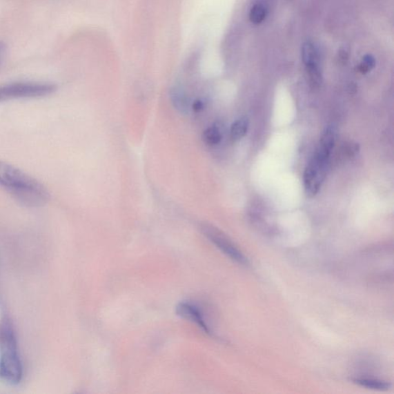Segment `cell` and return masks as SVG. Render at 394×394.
I'll use <instances>...</instances> for the list:
<instances>
[{"label": "cell", "instance_id": "cell-1", "mask_svg": "<svg viewBox=\"0 0 394 394\" xmlns=\"http://www.w3.org/2000/svg\"><path fill=\"white\" fill-rule=\"evenodd\" d=\"M0 188L26 206H42L50 199L49 191L38 180L3 161H0Z\"/></svg>", "mask_w": 394, "mask_h": 394}, {"label": "cell", "instance_id": "cell-2", "mask_svg": "<svg viewBox=\"0 0 394 394\" xmlns=\"http://www.w3.org/2000/svg\"><path fill=\"white\" fill-rule=\"evenodd\" d=\"M0 377L17 384L23 377V366L14 329L8 319L0 320Z\"/></svg>", "mask_w": 394, "mask_h": 394}, {"label": "cell", "instance_id": "cell-3", "mask_svg": "<svg viewBox=\"0 0 394 394\" xmlns=\"http://www.w3.org/2000/svg\"><path fill=\"white\" fill-rule=\"evenodd\" d=\"M57 89L55 84L43 82H15L0 85V103L48 97L55 92Z\"/></svg>", "mask_w": 394, "mask_h": 394}, {"label": "cell", "instance_id": "cell-4", "mask_svg": "<svg viewBox=\"0 0 394 394\" xmlns=\"http://www.w3.org/2000/svg\"><path fill=\"white\" fill-rule=\"evenodd\" d=\"M327 164L328 162L313 156L307 165L304 171V183L306 195L309 197H315L322 188L326 177Z\"/></svg>", "mask_w": 394, "mask_h": 394}, {"label": "cell", "instance_id": "cell-5", "mask_svg": "<svg viewBox=\"0 0 394 394\" xmlns=\"http://www.w3.org/2000/svg\"><path fill=\"white\" fill-rule=\"evenodd\" d=\"M200 229L204 235L208 238L210 242L221 250L226 255L240 264L246 265L248 260L239 251L237 247L233 245L230 239H227L221 232L210 225L202 224Z\"/></svg>", "mask_w": 394, "mask_h": 394}, {"label": "cell", "instance_id": "cell-6", "mask_svg": "<svg viewBox=\"0 0 394 394\" xmlns=\"http://www.w3.org/2000/svg\"><path fill=\"white\" fill-rule=\"evenodd\" d=\"M177 315L193 323H195L206 335H212V331L206 322L204 313L200 307L191 302H181L177 306Z\"/></svg>", "mask_w": 394, "mask_h": 394}, {"label": "cell", "instance_id": "cell-7", "mask_svg": "<svg viewBox=\"0 0 394 394\" xmlns=\"http://www.w3.org/2000/svg\"><path fill=\"white\" fill-rule=\"evenodd\" d=\"M335 144V132L331 128H326L320 138L315 156L328 162L331 151Z\"/></svg>", "mask_w": 394, "mask_h": 394}, {"label": "cell", "instance_id": "cell-8", "mask_svg": "<svg viewBox=\"0 0 394 394\" xmlns=\"http://www.w3.org/2000/svg\"><path fill=\"white\" fill-rule=\"evenodd\" d=\"M170 97L172 104L179 112L184 113V115H186L189 112V99L181 89H173Z\"/></svg>", "mask_w": 394, "mask_h": 394}, {"label": "cell", "instance_id": "cell-9", "mask_svg": "<svg viewBox=\"0 0 394 394\" xmlns=\"http://www.w3.org/2000/svg\"><path fill=\"white\" fill-rule=\"evenodd\" d=\"M302 60L305 66L319 65V52L316 46L310 41L304 43L302 50Z\"/></svg>", "mask_w": 394, "mask_h": 394}, {"label": "cell", "instance_id": "cell-10", "mask_svg": "<svg viewBox=\"0 0 394 394\" xmlns=\"http://www.w3.org/2000/svg\"><path fill=\"white\" fill-rule=\"evenodd\" d=\"M307 79L312 90H318L322 86L323 78L319 65H311L306 66Z\"/></svg>", "mask_w": 394, "mask_h": 394}, {"label": "cell", "instance_id": "cell-11", "mask_svg": "<svg viewBox=\"0 0 394 394\" xmlns=\"http://www.w3.org/2000/svg\"><path fill=\"white\" fill-rule=\"evenodd\" d=\"M249 128V120L246 117H242L237 120L231 126L230 137L235 141L242 139Z\"/></svg>", "mask_w": 394, "mask_h": 394}, {"label": "cell", "instance_id": "cell-12", "mask_svg": "<svg viewBox=\"0 0 394 394\" xmlns=\"http://www.w3.org/2000/svg\"><path fill=\"white\" fill-rule=\"evenodd\" d=\"M221 131L216 126H212L207 128L203 133L204 143L209 146L218 145L222 140Z\"/></svg>", "mask_w": 394, "mask_h": 394}, {"label": "cell", "instance_id": "cell-13", "mask_svg": "<svg viewBox=\"0 0 394 394\" xmlns=\"http://www.w3.org/2000/svg\"><path fill=\"white\" fill-rule=\"evenodd\" d=\"M267 14H268V10L266 6L262 3H257L253 6L249 13V18L252 23L257 25L264 21Z\"/></svg>", "mask_w": 394, "mask_h": 394}, {"label": "cell", "instance_id": "cell-14", "mask_svg": "<svg viewBox=\"0 0 394 394\" xmlns=\"http://www.w3.org/2000/svg\"><path fill=\"white\" fill-rule=\"evenodd\" d=\"M355 382L362 386L369 387L371 389L375 390H387L390 387V384L386 382H380V380H371V379H356Z\"/></svg>", "mask_w": 394, "mask_h": 394}, {"label": "cell", "instance_id": "cell-15", "mask_svg": "<svg viewBox=\"0 0 394 394\" xmlns=\"http://www.w3.org/2000/svg\"><path fill=\"white\" fill-rule=\"evenodd\" d=\"M375 65L376 60L375 57L372 55H366L359 66V71L365 75V73L375 68Z\"/></svg>", "mask_w": 394, "mask_h": 394}, {"label": "cell", "instance_id": "cell-16", "mask_svg": "<svg viewBox=\"0 0 394 394\" xmlns=\"http://www.w3.org/2000/svg\"><path fill=\"white\" fill-rule=\"evenodd\" d=\"M204 108V105L201 100H196V101L193 102L192 104V109L193 111L199 112L201 111Z\"/></svg>", "mask_w": 394, "mask_h": 394}, {"label": "cell", "instance_id": "cell-17", "mask_svg": "<svg viewBox=\"0 0 394 394\" xmlns=\"http://www.w3.org/2000/svg\"><path fill=\"white\" fill-rule=\"evenodd\" d=\"M5 52H6V46L2 41H0V66H1L3 63V60L5 56Z\"/></svg>", "mask_w": 394, "mask_h": 394}]
</instances>
